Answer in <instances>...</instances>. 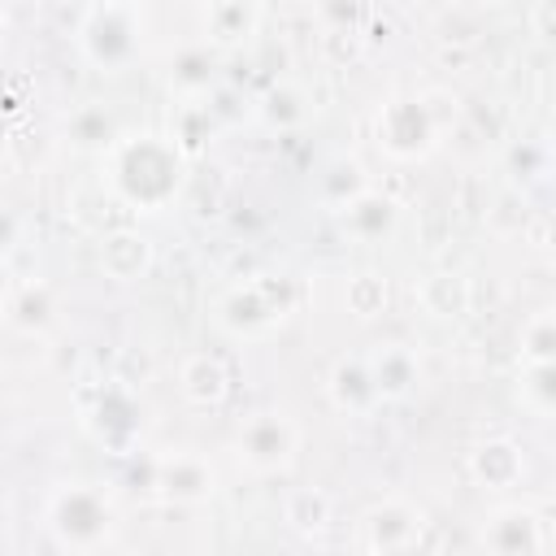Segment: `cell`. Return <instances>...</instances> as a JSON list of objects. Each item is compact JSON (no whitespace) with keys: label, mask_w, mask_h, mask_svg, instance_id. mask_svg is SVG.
<instances>
[{"label":"cell","mask_w":556,"mask_h":556,"mask_svg":"<svg viewBox=\"0 0 556 556\" xmlns=\"http://www.w3.org/2000/svg\"><path fill=\"white\" fill-rule=\"evenodd\" d=\"M300 287L287 274H261L248 282L226 287L213 300V321L230 334V339H269L295 308Z\"/></svg>","instance_id":"obj_4"},{"label":"cell","mask_w":556,"mask_h":556,"mask_svg":"<svg viewBox=\"0 0 556 556\" xmlns=\"http://www.w3.org/2000/svg\"><path fill=\"white\" fill-rule=\"evenodd\" d=\"M217 491V473L208 465V456L191 452V447H174L152 456V495L161 504H178V508H195L208 504Z\"/></svg>","instance_id":"obj_8"},{"label":"cell","mask_w":556,"mask_h":556,"mask_svg":"<svg viewBox=\"0 0 556 556\" xmlns=\"http://www.w3.org/2000/svg\"><path fill=\"white\" fill-rule=\"evenodd\" d=\"M43 526H48V534L61 552L91 556V552L109 547L113 534H117L113 491L104 482H87V478L61 482L43 504Z\"/></svg>","instance_id":"obj_2"},{"label":"cell","mask_w":556,"mask_h":556,"mask_svg":"<svg viewBox=\"0 0 556 556\" xmlns=\"http://www.w3.org/2000/svg\"><path fill=\"white\" fill-rule=\"evenodd\" d=\"M421 530H426V513L408 500H378L361 517V539L369 556H387L395 547L421 543Z\"/></svg>","instance_id":"obj_13"},{"label":"cell","mask_w":556,"mask_h":556,"mask_svg":"<svg viewBox=\"0 0 556 556\" xmlns=\"http://www.w3.org/2000/svg\"><path fill=\"white\" fill-rule=\"evenodd\" d=\"M374 139L378 148L400 161V165H413V161H426L430 152H439L447 143L443 126L434 122L430 104L421 91H400V96H387L378 104V117H374Z\"/></svg>","instance_id":"obj_5"},{"label":"cell","mask_w":556,"mask_h":556,"mask_svg":"<svg viewBox=\"0 0 556 556\" xmlns=\"http://www.w3.org/2000/svg\"><path fill=\"white\" fill-rule=\"evenodd\" d=\"M365 191H374V182H369L365 165H361L356 156H348V152L330 156V161L321 165V174H317V195H321V204L334 208V213H343V208H348L352 200H361Z\"/></svg>","instance_id":"obj_24"},{"label":"cell","mask_w":556,"mask_h":556,"mask_svg":"<svg viewBox=\"0 0 556 556\" xmlns=\"http://www.w3.org/2000/svg\"><path fill=\"white\" fill-rule=\"evenodd\" d=\"M387 556H430L421 543H408V547H395V552H387Z\"/></svg>","instance_id":"obj_33"},{"label":"cell","mask_w":556,"mask_h":556,"mask_svg":"<svg viewBox=\"0 0 556 556\" xmlns=\"http://www.w3.org/2000/svg\"><path fill=\"white\" fill-rule=\"evenodd\" d=\"M265 17H269V9L265 4H252V0H208V4L195 9L200 43L213 48V52L248 48L261 35Z\"/></svg>","instance_id":"obj_9"},{"label":"cell","mask_w":556,"mask_h":556,"mask_svg":"<svg viewBox=\"0 0 556 556\" xmlns=\"http://www.w3.org/2000/svg\"><path fill=\"white\" fill-rule=\"evenodd\" d=\"M252 117H256L261 126L278 130V135L300 130V126L313 117V96H308V87H304V83L282 78V83H274V87L252 104Z\"/></svg>","instance_id":"obj_22"},{"label":"cell","mask_w":556,"mask_h":556,"mask_svg":"<svg viewBox=\"0 0 556 556\" xmlns=\"http://www.w3.org/2000/svg\"><path fill=\"white\" fill-rule=\"evenodd\" d=\"M96 261H100V274L104 278H113V282H139V278L152 274L156 248H152V239L139 226H113V230L100 235Z\"/></svg>","instance_id":"obj_15"},{"label":"cell","mask_w":556,"mask_h":556,"mask_svg":"<svg viewBox=\"0 0 556 556\" xmlns=\"http://www.w3.org/2000/svg\"><path fill=\"white\" fill-rule=\"evenodd\" d=\"M104 182L117 204L135 213H161L178 200L187 182V161L169 143V135H126L109 156H104Z\"/></svg>","instance_id":"obj_1"},{"label":"cell","mask_w":556,"mask_h":556,"mask_svg":"<svg viewBox=\"0 0 556 556\" xmlns=\"http://www.w3.org/2000/svg\"><path fill=\"white\" fill-rule=\"evenodd\" d=\"M482 552L486 556H547V534L534 508L500 504L482 521Z\"/></svg>","instance_id":"obj_12"},{"label":"cell","mask_w":556,"mask_h":556,"mask_svg":"<svg viewBox=\"0 0 556 556\" xmlns=\"http://www.w3.org/2000/svg\"><path fill=\"white\" fill-rule=\"evenodd\" d=\"M465 469L473 478V486L482 491H508L526 478V447L508 434H491V439H478L465 456Z\"/></svg>","instance_id":"obj_16"},{"label":"cell","mask_w":556,"mask_h":556,"mask_svg":"<svg viewBox=\"0 0 556 556\" xmlns=\"http://www.w3.org/2000/svg\"><path fill=\"white\" fill-rule=\"evenodd\" d=\"M504 169L517 178V182H539L556 169V148L526 135V139H508L504 143Z\"/></svg>","instance_id":"obj_26"},{"label":"cell","mask_w":556,"mask_h":556,"mask_svg":"<svg viewBox=\"0 0 556 556\" xmlns=\"http://www.w3.org/2000/svg\"><path fill=\"white\" fill-rule=\"evenodd\" d=\"M295 452H300V426L278 408H261L243 417L235 430V460L256 478H274L291 469Z\"/></svg>","instance_id":"obj_6"},{"label":"cell","mask_w":556,"mask_h":556,"mask_svg":"<svg viewBox=\"0 0 556 556\" xmlns=\"http://www.w3.org/2000/svg\"><path fill=\"white\" fill-rule=\"evenodd\" d=\"M143 39H148V9L122 4V0L87 4L78 13V26H74V43H78L83 61L100 74L130 70L143 56Z\"/></svg>","instance_id":"obj_3"},{"label":"cell","mask_w":556,"mask_h":556,"mask_svg":"<svg viewBox=\"0 0 556 556\" xmlns=\"http://www.w3.org/2000/svg\"><path fill=\"white\" fill-rule=\"evenodd\" d=\"M482 35V26L473 17H465V9H447L443 13V26H439V43L443 48H473Z\"/></svg>","instance_id":"obj_31"},{"label":"cell","mask_w":556,"mask_h":556,"mask_svg":"<svg viewBox=\"0 0 556 556\" xmlns=\"http://www.w3.org/2000/svg\"><path fill=\"white\" fill-rule=\"evenodd\" d=\"M217 130H222V122L213 117L208 104H174L169 109V143L182 152V161H200Z\"/></svg>","instance_id":"obj_25"},{"label":"cell","mask_w":556,"mask_h":556,"mask_svg":"<svg viewBox=\"0 0 556 556\" xmlns=\"http://www.w3.org/2000/svg\"><path fill=\"white\" fill-rule=\"evenodd\" d=\"M365 361H369V374L378 382L382 404L387 400H408L417 391V382H421V361H417V352L408 343H395V339L391 343H374L365 352Z\"/></svg>","instance_id":"obj_19"},{"label":"cell","mask_w":556,"mask_h":556,"mask_svg":"<svg viewBox=\"0 0 556 556\" xmlns=\"http://www.w3.org/2000/svg\"><path fill=\"white\" fill-rule=\"evenodd\" d=\"M334 521V500L321 486H291L282 495V526L300 539H321Z\"/></svg>","instance_id":"obj_23"},{"label":"cell","mask_w":556,"mask_h":556,"mask_svg":"<svg viewBox=\"0 0 556 556\" xmlns=\"http://www.w3.org/2000/svg\"><path fill=\"white\" fill-rule=\"evenodd\" d=\"M339 230L352 239V243H365V248H378L387 239H395L400 230V204L387 195V191H365L361 200H352L343 213H339Z\"/></svg>","instance_id":"obj_18"},{"label":"cell","mask_w":556,"mask_h":556,"mask_svg":"<svg viewBox=\"0 0 556 556\" xmlns=\"http://www.w3.org/2000/svg\"><path fill=\"white\" fill-rule=\"evenodd\" d=\"M517 356L521 365L556 361V308H539L526 317V326L517 330Z\"/></svg>","instance_id":"obj_29"},{"label":"cell","mask_w":556,"mask_h":556,"mask_svg":"<svg viewBox=\"0 0 556 556\" xmlns=\"http://www.w3.org/2000/svg\"><path fill=\"white\" fill-rule=\"evenodd\" d=\"M417 304L434 321H460L473 308V282L460 269H434L417 282Z\"/></svg>","instance_id":"obj_21"},{"label":"cell","mask_w":556,"mask_h":556,"mask_svg":"<svg viewBox=\"0 0 556 556\" xmlns=\"http://www.w3.org/2000/svg\"><path fill=\"white\" fill-rule=\"evenodd\" d=\"M4 326L26 339H48L61 326V295L43 278H13L4 287Z\"/></svg>","instance_id":"obj_11"},{"label":"cell","mask_w":556,"mask_h":556,"mask_svg":"<svg viewBox=\"0 0 556 556\" xmlns=\"http://www.w3.org/2000/svg\"><path fill=\"white\" fill-rule=\"evenodd\" d=\"M78 421H83V430H87L104 452L130 456L143 417H139V404H135V395H130L126 382H100V387L78 404Z\"/></svg>","instance_id":"obj_7"},{"label":"cell","mask_w":556,"mask_h":556,"mask_svg":"<svg viewBox=\"0 0 556 556\" xmlns=\"http://www.w3.org/2000/svg\"><path fill=\"white\" fill-rule=\"evenodd\" d=\"M61 139L83 156H109L126 139V130H122V117L109 100H83L65 113Z\"/></svg>","instance_id":"obj_14"},{"label":"cell","mask_w":556,"mask_h":556,"mask_svg":"<svg viewBox=\"0 0 556 556\" xmlns=\"http://www.w3.org/2000/svg\"><path fill=\"white\" fill-rule=\"evenodd\" d=\"M326 400L343 413V417H369L378 413L382 395H378V382L369 374V361L365 356H339L326 374Z\"/></svg>","instance_id":"obj_17"},{"label":"cell","mask_w":556,"mask_h":556,"mask_svg":"<svg viewBox=\"0 0 556 556\" xmlns=\"http://www.w3.org/2000/svg\"><path fill=\"white\" fill-rule=\"evenodd\" d=\"M526 22H530V30H534L539 39L556 43V0H539V4H530V9H526Z\"/></svg>","instance_id":"obj_32"},{"label":"cell","mask_w":556,"mask_h":556,"mask_svg":"<svg viewBox=\"0 0 556 556\" xmlns=\"http://www.w3.org/2000/svg\"><path fill=\"white\" fill-rule=\"evenodd\" d=\"M222 83V52L204 48L200 39L178 43L165 61V91L174 104H204Z\"/></svg>","instance_id":"obj_10"},{"label":"cell","mask_w":556,"mask_h":556,"mask_svg":"<svg viewBox=\"0 0 556 556\" xmlns=\"http://www.w3.org/2000/svg\"><path fill=\"white\" fill-rule=\"evenodd\" d=\"M521 395L539 413H556V361L521 365Z\"/></svg>","instance_id":"obj_30"},{"label":"cell","mask_w":556,"mask_h":556,"mask_svg":"<svg viewBox=\"0 0 556 556\" xmlns=\"http://www.w3.org/2000/svg\"><path fill=\"white\" fill-rule=\"evenodd\" d=\"M178 391L191 408H222L230 400V369L213 352H191L178 365Z\"/></svg>","instance_id":"obj_20"},{"label":"cell","mask_w":556,"mask_h":556,"mask_svg":"<svg viewBox=\"0 0 556 556\" xmlns=\"http://www.w3.org/2000/svg\"><path fill=\"white\" fill-rule=\"evenodd\" d=\"M343 304H348V313H352L356 321H374V317H382L387 304H391V282H387L382 274H374V269H361V274L348 278Z\"/></svg>","instance_id":"obj_28"},{"label":"cell","mask_w":556,"mask_h":556,"mask_svg":"<svg viewBox=\"0 0 556 556\" xmlns=\"http://www.w3.org/2000/svg\"><path fill=\"white\" fill-rule=\"evenodd\" d=\"M317 52H321V61H326V65H334V70L356 65V61L369 52L365 22H348V26H321V30H317Z\"/></svg>","instance_id":"obj_27"}]
</instances>
